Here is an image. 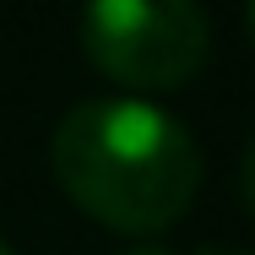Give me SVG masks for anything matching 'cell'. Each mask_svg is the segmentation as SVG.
<instances>
[{
    "mask_svg": "<svg viewBox=\"0 0 255 255\" xmlns=\"http://www.w3.org/2000/svg\"><path fill=\"white\" fill-rule=\"evenodd\" d=\"M54 179L114 234H163L201 190L190 130L147 98H87L54 125Z\"/></svg>",
    "mask_w": 255,
    "mask_h": 255,
    "instance_id": "6da1fadb",
    "label": "cell"
},
{
    "mask_svg": "<svg viewBox=\"0 0 255 255\" xmlns=\"http://www.w3.org/2000/svg\"><path fill=\"white\" fill-rule=\"evenodd\" d=\"M76 33L109 82L141 93L185 87L212 49V27L190 0H93Z\"/></svg>",
    "mask_w": 255,
    "mask_h": 255,
    "instance_id": "7a4b0ae2",
    "label": "cell"
},
{
    "mask_svg": "<svg viewBox=\"0 0 255 255\" xmlns=\"http://www.w3.org/2000/svg\"><path fill=\"white\" fill-rule=\"evenodd\" d=\"M125 255H174V250H157V245H141V250H125Z\"/></svg>",
    "mask_w": 255,
    "mask_h": 255,
    "instance_id": "3957f363",
    "label": "cell"
},
{
    "mask_svg": "<svg viewBox=\"0 0 255 255\" xmlns=\"http://www.w3.org/2000/svg\"><path fill=\"white\" fill-rule=\"evenodd\" d=\"M201 255H245V250H201Z\"/></svg>",
    "mask_w": 255,
    "mask_h": 255,
    "instance_id": "277c9868",
    "label": "cell"
},
{
    "mask_svg": "<svg viewBox=\"0 0 255 255\" xmlns=\"http://www.w3.org/2000/svg\"><path fill=\"white\" fill-rule=\"evenodd\" d=\"M0 255H16V250H11V245H5V239H0Z\"/></svg>",
    "mask_w": 255,
    "mask_h": 255,
    "instance_id": "5b68a950",
    "label": "cell"
}]
</instances>
